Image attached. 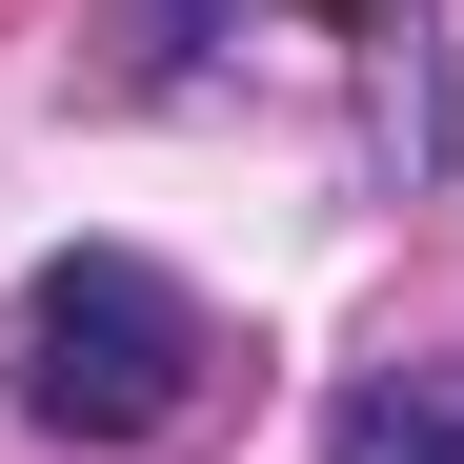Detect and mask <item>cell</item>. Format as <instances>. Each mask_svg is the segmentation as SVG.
<instances>
[{"instance_id": "1", "label": "cell", "mask_w": 464, "mask_h": 464, "mask_svg": "<svg viewBox=\"0 0 464 464\" xmlns=\"http://www.w3.org/2000/svg\"><path fill=\"white\" fill-rule=\"evenodd\" d=\"M202 303L141 263V243H61L21 303H0V383H21V424L41 444H162L202 404Z\"/></svg>"}, {"instance_id": "2", "label": "cell", "mask_w": 464, "mask_h": 464, "mask_svg": "<svg viewBox=\"0 0 464 464\" xmlns=\"http://www.w3.org/2000/svg\"><path fill=\"white\" fill-rule=\"evenodd\" d=\"M324 464H464V343L444 363H363L324 404Z\"/></svg>"}]
</instances>
